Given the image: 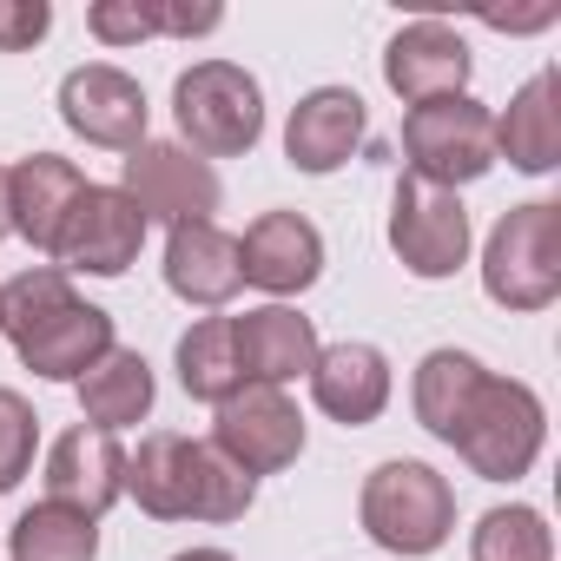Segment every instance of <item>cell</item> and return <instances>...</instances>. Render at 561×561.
I'll return each mask as SVG.
<instances>
[{
	"label": "cell",
	"mask_w": 561,
	"mask_h": 561,
	"mask_svg": "<svg viewBox=\"0 0 561 561\" xmlns=\"http://www.w3.org/2000/svg\"><path fill=\"white\" fill-rule=\"evenodd\" d=\"M0 331L14 337L27 370H41L54 383H80L113 351V318L100 305L73 298L60 264H34L14 285H0Z\"/></svg>",
	"instance_id": "1"
},
{
	"label": "cell",
	"mask_w": 561,
	"mask_h": 561,
	"mask_svg": "<svg viewBox=\"0 0 561 561\" xmlns=\"http://www.w3.org/2000/svg\"><path fill=\"white\" fill-rule=\"evenodd\" d=\"M126 495L159 522H238L257 495V482L211 443L152 430L126 456Z\"/></svg>",
	"instance_id": "2"
},
{
	"label": "cell",
	"mask_w": 561,
	"mask_h": 561,
	"mask_svg": "<svg viewBox=\"0 0 561 561\" xmlns=\"http://www.w3.org/2000/svg\"><path fill=\"white\" fill-rule=\"evenodd\" d=\"M482 291L502 311H541L561 291V205L535 198L502 211L482 251Z\"/></svg>",
	"instance_id": "3"
},
{
	"label": "cell",
	"mask_w": 561,
	"mask_h": 561,
	"mask_svg": "<svg viewBox=\"0 0 561 561\" xmlns=\"http://www.w3.org/2000/svg\"><path fill=\"white\" fill-rule=\"evenodd\" d=\"M541 430H548V423H541V397H535L528 383H515V377H482V390L469 397V410H462L449 449H456L482 482H515V476L535 469Z\"/></svg>",
	"instance_id": "4"
},
{
	"label": "cell",
	"mask_w": 561,
	"mask_h": 561,
	"mask_svg": "<svg viewBox=\"0 0 561 561\" xmlns=\"http://www.w3.org/2000/svg\"><path fill=\"white\" fill-rule=\"evenodd\" d=\"M364 535L390 554H436L456 528V495L430 462H383L364 482Z\"/></svg>",
	"instance_id": "5"
},
{
	"label": "cell",
	"mask_w": 561,
	"mask_h": 561,
	"mask_svg": "<svg viewBox=\"0 0 561 561\" xmlns=\"http://www.w3.org/2000/svg\"><path fill=\"white\" fill-rule=\"evenodd\" d=\"M172 113H179V133L192 139V152H211V159L251 152L257 133H264V93L231 60L185 67L179 87H172Z\"/></svg>",
	"instance_id": "6"
},
{
	"label": "cell",
	"mask_w": 561,
	"mask_h": 561,
	"mask_svg": "<svg viewBox=\"0 0 561 561\" xmlns=\"http://www.w3.org/2000/svg\"><path fill=\"white\" fill-rule=\"evenodd\" d=\"M403 152H410V172L456 192L469 179H482L495 165V113L469 93L456 100H430V106H410L403 119Z\"/></svg>",
	"instance_id": "7"
},
{
	"label": "cell",
	"mask_w": 561,
	"mask_h": 561,
	"mask_svg": "<svg viewBox=\"0 0 561 561\" xmlns=\"http://www.w3.org/2000/svg\"><path fill=\"white\" fill-rule=\"evenodd\" d=\"M211 449H225L251 482L257 476H277L305 456V416L285 390L271 383H244L218 403V423H211Z\"/></svg>",
	"instance_id": "8"
},
{
	"label": "cell",
	"mask_w": 561,
	"mask_h": 561,
	"mask_svg": "<svg viewBox=\"0 0 561 561\" xmlns=\"http://www.w3.org/2000/svg\"><path fill=\"white\" fill-rule=\"evenodd\" d=\"M390 244L403 257V271L416 277H449L469 257V211L456 192L403 172L397 179V205H390Z\"/></svg>",
	"instance_id": "9"
},
{
	"label": "cell",
	"mask_w": 561,
	"mask_h": 561,
	"mask_svg": "<svg viewBox=\"0 0 561 561\" xmlns=\"http://www.w3.org/2000/svg\"><path fill=\"white\" fill-rule=\"evenodd\" d=\"M139 218H165V225H192L218 211V172L192 152V146H133L126 152V185H119Z\"/></svg>",
	"instance_id": "10"
},
{
	"label": "cell",
	"mask_w": 561,
	"mask_h": 561,
	"mask_svg": "<svg viewBox=\"0 0 561 561\" xmlns=\"http://www.w3.org/2000/svg\"><path fill=\"white\" fill-rule=\"evenodd\" d=\"M146 244V218L139 205L119 192V185H87L67 211V231H60V251L67 271H93V277H119Z\"/></svg>",
	"instance_id": "11"
},
{
	"label": "cell",
	"mask_w": 561,
	"mask_h": 561,
	"mask_svg": "<svg viewBox=\"0 0 561 561\" xmlns=\"http://www.w3.org/2000/svg\"><path fill=\"white\" fill-rule=\"evenodd\" d=\"M60 119L87 139V146H113V152H133L146 146V93L133 73L119 67H73L60 80Z\"/></svg>",
	"instance_id": "12"
},
{
	"label": "cell",
	"mask_w": 561,
	"mask_h": 561,
	"mask_svg": "<svg viewBox=\"0 0 561 561\" xmlns=\"http://www.w3.org/2000/svg\"><path fill=\"white\" fill-rule=\"evenodd\" d=\"M238 271H244V285H257L271 298H298V291L318 285V271H324V238L298 211H264L238 238Z\"/></svg>",
	"instance_id": "13"
},
{
	"label": "cell",
	"mask_w": 561,
	"mask_h": 561,
	"mask_svg": "<svg viewBox=\"0 0 561 561\" xmlns=\"http://www.w3.org/2000/svg\"><path fill=\"white\" fill-rule=\"evenodd\" d=\"M119 495H126V449H119V436L87 423V430H67L47 449V502L80 508V515L100 522Z\"/></svg>",
	"instance_id": "14"
},
{
	"label": "cell",
	"mask_w": 561,
	"mask_h": 561,
	"mask_svg": "<svg viewBox=\"0 0 561 561\" xmlns=\"http://www.w3.org/2000/svg\"><path fill=\"white\" fill-rule=\"evenodd\" d=\"M383 80H390V93L410 100V106L456 100V93L469 87V47H462V34L443 27V21H410V27L390 41V54H383Z\"/></svg>",
	"instance_id": "15"
},
{
	"label": "cell",
	"mask_w": 561,
	"mask_h": 561,
	"mask_svg": "<svg viewBox=\"0 0 561 561\" xmlns=\"http://www.w3.org/2000/svg\"><path fill=\"white\" fill-rule=\"evenodd\" d=\"M231 351H238V377H244V383L285 390L291 377H311V364H318V331H311V318H298L291 305H264V311L231 318Z\"/></svg>",
	"instance_id": "16"
},
{
	"label": "cell",
	"mask_w": 561,
	"mask_h": 561,
	"mask_svg": "<svg viewBox=\"0 0 561 561\" xmlns=\"http://www.w3.org/2000/svg\"><path fill=\"white\" fill-rule=\"evenodd\" d=\"M87 192L80 165L73 159H54V152H34L8 172V225L34 244V251H60V231H67V211L73 198Z\"/></svg>",
	"instance_id": "17"
},
{
	"label": "cell",
	"mask_w": 561,
	"mask_h": 561,
	"mask_svg": "<svg viewBox=\"0 0 561 561\" xmlns=\"http://www.w3.org/2000/svg\"><path fill=\"white\" fill-rule=\"evenodd\" d=\"M364 126H370V119H364V100H357L351 87H318V93L298 100V113H291V126H285V152H291L298 172L324 179V172H337V165L357 152Z\"/></svg>",
	"instance_id": "18"
},
{
	"label": "cell",
	"mask_w": 561,
	"mask_h": 561,
	"mask_svg": "<svg viewBox=\"0 0 561 561\" xmlns=\"http://www.w3.org/2000/svg\"><path fill=\"white\" fill-rule=\"evenodd\" d=\"M311 397H318V410L337 416L344 430L377 423L383 403H390V364H383V351H377V344H331V351H318V364H311Z\"/></svg>",
	"instance_id": "19"
},
{
	"label": "cell",
	"mask_w": 561,
	"mask_h": 561,
	"mask_svg": "<svg viewBox=\"0 0 561 561\" xmlns=\"http://www.w3.org/2000/svg\"><path fill=\"white\" fill-rule=\"evenodd\" d=\"M165 285L185 298V305H225L238 285H244V271H238V238L218 231L211 218H192V225H172L165 238Z\"/></svg>",
	"instance_id": "20"
},
{
	"label": "cell",
	"mask_w": 561,
	"mask_h": 561,
	"mask_svg": "<svg viewBox=\"0 0 561 561\" xmlns=\"http://www.w3.org/2000/svg\"><path fill=\"white\" fill-rule=\"evenodd\" d=\"M495 152L515 165V172H554L561 159V106H554V73H535L508 113L495 119Z\"/></svg>",
	"instance_id": "21"
},
{
	"label": "cell",
	"mask_w": 561,
	"mask_h": 561,
	"mask_svg": "<svg viewBox=\"0 0 561 561\" xmlns=\"http://www.w3.org/2000/svg\"><path fill=\"white\" fill-rule=\"evenodd\" d=\"M80 410H87V423L106 430V436L133 430V423L152 410V364H146L139 351H119V344H113V351L80 377Z\"/></svg>",
	"instance_id": "22"
},
{
	"label": "cell",
	"mask_w": 561,
	"mask_h": 561,
	"mask_svg": "<svg viewBox=\"0 0 561 561\" xmlns=\"http://www.w3.org/2000/svg\"><path fill=\"white\" fill-rule=\"evenodd\" d=\"M482 364L469 357V351H430L423 364H416V423L430 430V436H456V423H462V410H469V397L482 390Z\"/></svg>",
	"instance_id": "23"
},
{
	"label": "cell",
	"mask_w": 561,
	"mask_h": 561,
	"mask_svg": "<svg viewBox=\"0 0 561 561\" xmlns=\"http://www.w3.org/2000/svg\"><path fill=\"white\" fill-rule=\"evenodd\" d=\"M179 383H185V397H198V403H225L231 390H244V377H238V351H231V318H205V324H192L185 337H179Z\"/></svg>",
	"instance_id": "24"
},
{
	"label": "cell",
	"mask_w": 561,
	"mask_h": 561,
	"mask_svg": "<svg viewBox=\"0 0 561 561\" xmlns=\"http://www.w3.org/2000/svg\"><path fill=\"white\" fill-rule=\"evenodd\" d=\"M100 554V522L60 502H41L14 522V561H93Z\"/></svg>",
	"instance_id": "25"
},
{
	"label": "cell",
	"mask_w": 561,
	"mask_h": 561,
	"mask_svg": "<svg viewBox=\"0 0 561 561\" xmlns=\"http://www.w3.org/2000/svg\"><path fill=\"white\" fill-rule=\"evenodd\" d=\"M469 561H554V535H548V522L535 508L508 502V508H489L476 522Z\"/></svg>",
	"instance_id": "26"
},
{
	"label": "cell",
	"mask_w": 561,
	"mask_h": 561,
	"mask_svg": "<svg viewBox=\"0 0 561 561\" xmlns=\"http://www.w3.org/2000/svg\"><path fill=\"white\" fill-rule=\"evenodd\" d=\"M34 436H41V416L27 410V397L0 390V495H8V489L27 476V462H34Z\"/></svg>",
	"instance_id": "27"
},
{
	"label": "cell",
	"mask_w": 561,
	"mask_h": 561,
	"mask_svg": "<svg viewBox=\"0 0 561 561\" xmlns=\"http://www.w3.org/2000/svg\"><path fill=\"white\" fill-rule=\"evenodd\" d=\"M87 27H93L106 47L152 41V34H159V0H100V8L87 14Z\"/></svg>",
	"instance_id": "28"
},
{
	"label": "cell",
	"mask_w": 561,
	"mask_h": 561,
	"mask_svg": "<svg viewBox=\"0 0 561 561\" xmlns=\"http://www.w3.org/2000/svg\"><path fill=\"white\" fill-rule=\"evenodd\" d=\"M54 8L47 0H0V54H27L34 41H47Z\"/></svg>",
	"instance_id": "29"
},
{
	"label": "cell",
	"mask_w": 561,
	"mask_h": 561,
	"mask_svg": "<svg viewBox=\"0 0 561 561\" xmlns=\"http://www.w3.org/2000/svg\"><path fill=\"white\" fill-rule=\"evenodd\" d=\"M218 21H225V8H211V0H198V8H159V34H179V41L211 34Z\"/></svg>",
	"instance_id": "30"
},
{
	"label": "cell",
	"mask_w": 561,
	"mask_h": 561,
	"mask_svg": "<svg viewBox=\"0 0 561 561\" xmlns=\"http://www.w3.org/2000/svg\"><path fill=\"white\" fill-rule=\"evenodd\" d=\"M489 27H502V34H528V27H548L554 21V8H535V14H482Z\"/></svg>",
	"instance_id": "31"
},
{
	"label": "cell",
	"mask_w": 561,
	"mask_h": 561,
	"mask_svg": "<svg viewBox=\"0 0 561 561\" xmlns=\"http://www.w3.org/2000/svg\"><path fill=\"white\" fill-rule=\"evenodd\" d=\"M172 561H231L225 548H185V554H172Z\"/></svg>",
	"instance_id": "32"
},
{
	"label": "cell",
	"mask_w": 561,
	"mask_h": 561,
	"mask_svg": "<svg viewBox=\"0 0 561 561\" xmlns=\"http://www.w3.org/2000/svg\"><path fill=\"white\" fill-rule=\"evenodd\" d=\"M14 225H8V172H0V238H8Z\"/></svg>",
	"instance_id": "33"
}]
</instances>
